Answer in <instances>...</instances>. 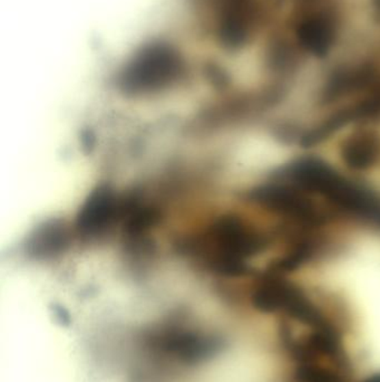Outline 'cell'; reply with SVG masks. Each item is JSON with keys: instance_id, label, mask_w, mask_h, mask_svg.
Instances as JSON below:
<instances>
[{"instance_id": "obj_1", "label": "cell", "mask_w": 380, "mask_h": 382, "mask_svg": "<svg viewBox=\"0 0 380 382\" xmlns=\"http://www.w3.org/2000/svg\"><path fill=\"white\" fill-rule=\"evenodd\" d=\"M182 71L180 58L166 46L154 45L138 53L121 75V88L129 94L150 93L173 83Z\"/></svg>"}, {"instance_id": "obj_2", "label": "cell", "mask_w": 380, "mask_h": 382, "mask_svg": "<svg viewBox=\"0 0 380 382\" xmlns=\"http://www.w3.org/2000/svg\"><path fill=\"white\" fill-rule=\"evenodd\" d=\"M123 205L117 202L114 191L106 186L97 187L87 197L76 219L78 232L95 237L106 232L117 217L122 216Z\"/></svg>"}, {"instance_id": "obj_3", "label": "cell", "mask_w": 380, "mask_h": 382, "mask_svg": "<svg viewBox=\"0 0 380 382\" xmlns=\"http://www.w3.org/2000/svg\"><path fill=\"white\" fill-rule=\"evenodd\" d=\"M160 349L173 355L182 363L194 366L212 358L221 351L223 341L216 335H200L194 332L170 331L156 337Z\"/></svg>"}, {"instance_id": "obj_4", "label": "cell", "mask_w": 380, "mask_h": 382, "mask_svg": "<svg viewBox=\"0 0 380 382\" xmlns=\"http://www.w3.org/2000/svg\"><path fill=\"white\" fill-rule=\"evenodd\" d=\"M68 244V232L60 220H48L37 227L26 243L28 255L47 259L60 253Z\"/></svg>"}, {"instance_id": "obj_5", "label": "cell", "mask_w": 380, "mask_h": 382, "mask_svg": "<svg viewBox=\"0 0 380 382\" xmlns=\"http://www.w3.org/2000/svg\"><path fill=\"white\" fill-rule=\"evenodd\" d=\"M300 42L314 54H326L333 44V30L331 25L323 19L305 21L298 30Z\"/></svg>"}, {"instance_id": "obj_6", "label": "cell", "mask_w": 380, "mask_h": 382, "mask_svg": "<svg viewBox=\"0 0 380 382\" xmlns=\"http://www.w3.org/2000/svg\"><path fill=\"white\" fill-rule=\"evenodd\" d=\"M294 379L296 382H346L342 373L314 363L298 366L294 371Z\"/></svg>"}, {"instance_id": "obj_7", "label": "cell", "mask_w": 380, "mask_h": 382, "mask_svg": "<svg viewBox=\"0 0 380 382\" xmlns=\"http://www.w3.org/2000/svg\"><path fill=\"white\" fill-rule=\"evenodd\" d=\"M51 309H53V312H54L55 319L62 326H69L71 325L72 318H71V314H69L68 311L65 307L55 304V305L51 307Z\"/></svg>"}, {"instance_id": "obj_8", "label": "cell", "mask_w": 380, "mask_h": 382, "mask_svg": "<svg viewBox=\"0 0 380 382\" xmlns=\"http://www.w3.org/2000/svg\"><path fill=\"white\" fill-rule=\"evenodd\" d=\"M81 142H83L84 147H87L90 150V149L94 147L95 136H93V133L90 132V131H85L81 134Z\"/></svg>"}, {"instance_id": "obj_9", "label": "cell", "mask_w": 380, "mask_h": 382, "mask_svg": "<svg viewBox=\"0 0 380 382\" xmlns=\"http://www.w3.org/2000/svg\"><path fill=\"white\" fill-rule=\"evenodd\" d=\"M364 382H380V372L369 377L368 379H366Z\"/></svg>"}]
</instances>
